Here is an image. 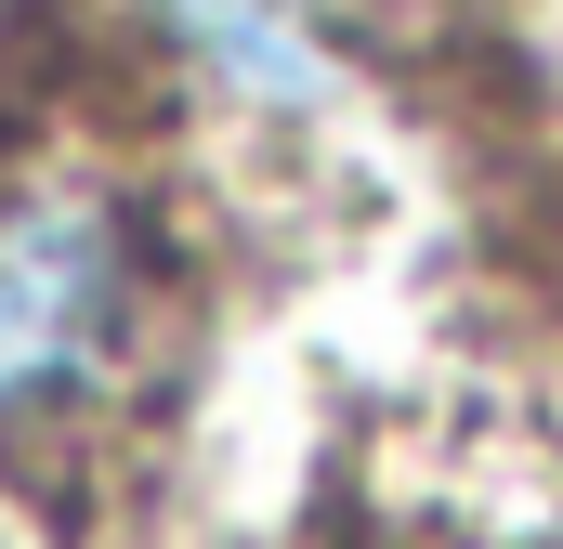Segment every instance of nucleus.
I'll return each mask as SVG.
<instances>
[{
  "mask_svg": "<svg viewBox=\"0 0 563 549\" xmlns=\"http://www.w3.org/2000/svg\"><path fill=\"white\" fill-rule=\"evenodd\" d=\"M132 314V249L92 197H0V418L66 406L79 380H106Z\"/></svg>",
  "mask_w": 563,
  "mask_h": 549,
  "instance_id": "f257e3e1",
  "label": "nucleus"
}]
</instances>
